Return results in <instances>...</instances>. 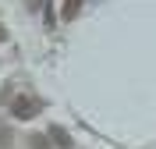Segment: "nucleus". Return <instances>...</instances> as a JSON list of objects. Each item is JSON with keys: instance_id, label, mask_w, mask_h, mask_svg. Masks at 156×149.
I'll list each match as a JSON object with an SVG mask.
<instances>
[{"instance_id": "obj_1", "label": "nucleus", "mask_w": 156, "mask_h": 149, "mask_svg": "<svg viewBox=\"0 0 156 149\" xmlns=\"http://www.w3.org/2000/svg\"><path fill=\"white\" fill-rule=\"evenodd\" d=\"M39 110H43V103H39L36 96H14L11 99V114H14L18 121H32Z\"/></svg>"}, {"instance_id": "obj_2", "label": "nucleus", "mask_w": 156, "mask_h": 149, "mask_svg": "<svg viewBox=\"0 0 156 149\" xmlns=\"http://www.w3.org/2000/svg\"><path fill=\"white\" fill-rule=\"evenodd\" d=\"M78 11H82V0H64V7H60V18H64V21H71V18H78Z\"/></svg>"}, {"instance_id": "obj_3", "label": "nucleus", "mask_w": 156, "mask_h": 149, "mask_svg": "<svg viewBox=\"0 0 156 149\" xmlns=\"http://www.w3.org/2000/svg\"><path fill=\"white\" fill-rule=\"evenodd\" d=\"M50 135L57 139V146H60V149H71V139H68V131H64V128H53Z\"/></svg>"}, {"instance_id": "obj_4", "label": "nucleus", "mask_w": 156, "mask_h": 149, "mask_svg": "<svg viewBox=\"0 0 156 149\" xmlns=\"http://www.w3.org/2000/svg\"><path fill=\"white\" fill-rule=\"evenodd\" d=\"M29 146L32 149H46L50 142H46V135H29Z\"/></svg>"}, {"instance_id": "obj_5", "label": "nucleus", "mask_w": 156, "mask_h": 149, "mask_svg": "<svg viewBox=\"0 0 156 149\" xmlns=\"http://www.w3.org/2000/svg\"><path fill=\"white\" fill-rule=\"evenodd\" d=\"M11 142H14V135L7 128H0V149H11Z\"/></svg>"}, {"instance_id": "obj_6", "label": "nucleus", "mask_w": 156, "mask_h": 149, "mask_svg": "<svg viewBox=\"0 0 156 149\" xmlns=\"http://www.w3.org/2000/svg\"><path fill=\"white\" fill-rule=\"evenodd\" d=\"M4 39H7V29H4V25H0V43H4Z\"/></svg>"}, {"instance_id": "obj_7", "label": "nucleus", "mask_w": 156, "mask_h": 149, "mask_svg": "<svg viewBox=\"0 0 156 149\" xmlns=\"http://www.w3.org/2000/svg\"><path fill=\"white\" fill-rule=\"evenodd\" d=\"M39 4H43V0H29V7H32V11H36V7H39Z\"/></svg>"}]
</instances>
